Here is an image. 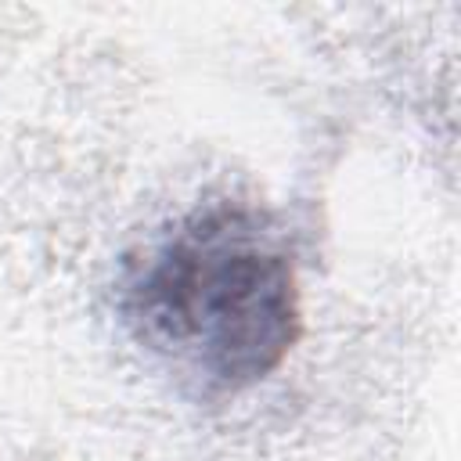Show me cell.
I'll list each match as a JSON object with an SVG mask.
<instances>
[{
  "label": "cell",
  "mask_w": 461,
  "mask_h": 461,
  "mask_svg": "<svg viewBox=\"0 0 461 461\" xmlns=\"http://www.w3.org/2000/svg\"><path fill=\"white\" fill-rule=\"evenodd\" d=\"M133 335L176 371L216 389L270 375L299 335L288 256L249 212L187 216L122 277Z\"/></svg>",
  "instance_id": "1"
}]
</instances>
